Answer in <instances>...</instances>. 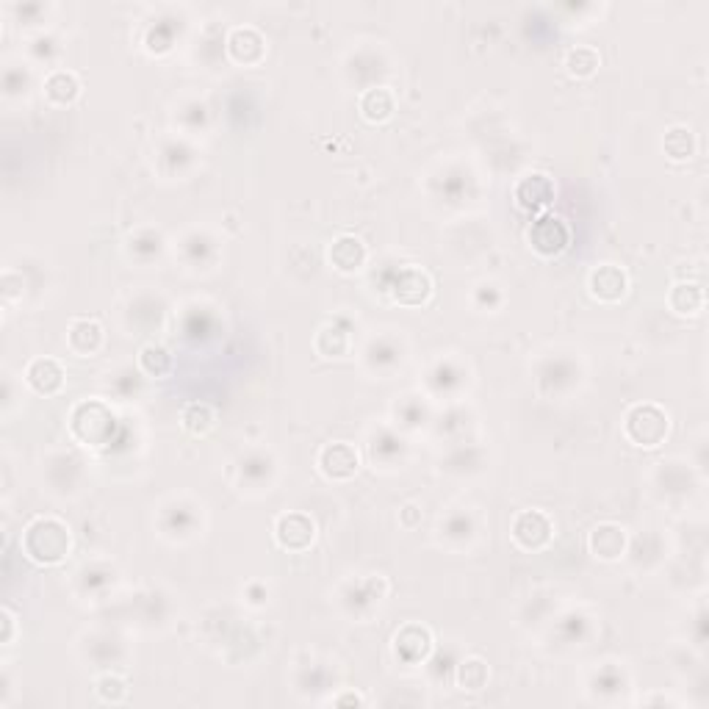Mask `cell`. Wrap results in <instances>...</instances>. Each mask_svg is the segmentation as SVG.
Here are the masks:
<instances>
[{
	"label": "cell",
	"instance_id": "obj_14",
	"mask_svg": "<svg viewBox=\"0 0 709 709\" xmlns=\"http://www.w3.org/2000/svg\"><path fill=\"white\" fill-rule=\"evenodd\" d=\"M327 258H330V266H333L336 272H341V275H355V272H361L366 261H369V250H366V244H363L358 236L344 233V236H338V239L330 244Z\"/></svg>",
	"mask_w": 709,
	"mask_h": 709
},
{
	"label": "cell",
	"instance_id": "obj_10",
	"mask_svg": "<svg viewBox=\"0 0 709 709\" xmlns=\"http://www.w3.org/2000/svg\"><path fill=\"white\" fill-rule=\"evenodd\" d=\"M228 56L241 67H253L261 64L266 56V39L264 34L253 28V25H236L228 34Z\"/></svg>",
	"mask_w": 709,
	"mask_h": 709
},
{
	"label": "cell",
	"instance_id": "obj_8",
	"mask_svg": "<svg viewBox=\"0 0 709 709\" xmlns=\"http://www.w3.org/2000/svg\"><path fill=\"white\" fill-rule=\"evenodd\" d=\"M433 297V277L427 275L421 266H402L394 280H391V300L399 305H424Z\"/></svg>",
	"mask_w": 709,
	"mask_h": 709
},
{
	"label": "cell",
	"instance_id": "obj_17",
	"mask_svg": "<svg viewBox=\"0 0 709 709\" xmlns=\"http://www.w3.org/2000/svg\"><path fill=\"white\" fill-rule=\"evenodd\" d=\"M358 109H361V117L372 125H380V122H388L394 117L397 111V97L388 86H374V89H366L358 100Z\"/></svg>",
	"mask_w": 709,
	"mask_h": 709
},
{
	"label": "cell",
	"instance_id": "obj_26",
	"mask_svg": "<svg viewBox=\"0 0 709 709\" xmlns=\"http://www.w3.org/2000/svg\"><path fill=\"white\" fill-rule=\"evenodd\" d=\"M97 693L109 704H122L128 698V682L122 676H117V673H106V676L97 679Z\"/></svg>",
	"mask_w": 709,
	"mask_h": 709
},
{
	"label": "cell",
	"instance_id": "obj_5",
	"mask_svg": "<svg viewBox=\"0 0 709 709\" xmlns=\"http://www.w3.org/2000/svg\"><path fill=\"white\" fill-rule=\"evenodd\" d=\"M510 535H513L518 549H524V552H541V549H546V546L552 543L554 524L552 518L546 516L543 510H521V513L513 518Z\"/></svg>",
	"mask_w": 709,
	"mask_h": 709
},
{
	"label": "cell",
	"instance_id": "obj_3",
	"mask_svg": "<svg viewBox=\"0 0 709 709\" xmlns=\"http://www.w3.org/2000/svg\"><path fill=\"white\" fill-rule=\"evenodd\" d=\"M671 433V419L668 413L654 405V402H640L632 405L624 419V435L629 444L643 446V449H654L660 446Z\"/></svg>",
	"mask_w": 709,
	"mask_h": 709
},
{
	"label": "cell",
	"instance_id": "obj_12",
	"mask_svg": "<svg viewBox=\"0 0 709 709\" xmlns=\"http://www.w3.org/2000/svg\"><path fill=\"white\" fill-rule=\"evenodd\" d=\"M67 372L56 358H34L25 366V383L39 397H53L64 388Z\"/></svg>",
	"mask_w": 709,
	"mask_h": 709
},
{
	"label": "cell",
	"instance_id": "obj_18",
	"mask_svg": "<svg viewBox=\"0 0 709 709\" xmlns=\"http://www.w3.org/2000/svg\"><path fill=\"white\" fill-rule=\"evenodd\" d=\"M45 97L53 106H73L81 97V78L73 70H53L45 78Z\"/></svg>",
	"mask_w": 709,
	"mask_h": 709
},
{
	"label": "cell",
	"instance_id": "obj_21",
	"mask_svg": "<svg viewBox=\"0 0 709 709\" xmlns=\"http://www.w3.org/2000/svg\"><path fill=\"white\" fill-rule=\"evenodd\" d=\"M313 347L322 358H347L349 349H352V338H349L347 330H341L338 325H325L316 333Z\"/></svg>",
	"mask_w": 709,
	"mask_h": 709
},
{
	"label": "cell",
	"instance_id": "obj_20",
	"mask_svg": "<svg viewBox=\"0 0 709 709\" xmlns=\"http://www.w3.org/2000/svg\"><path fill=\"white\" fill-rule=\"evenodd\" d=\"M668 305L676 316H698L704 311V289L698 283H676L668 291Z\"/></svg>",
	"mask_w": 709,
	"mask_h": 709
},
{
	"label": "cell",
	"instance_id": "obj_27",
	"mask_svg": "<svg viewBox=\"0 0 709 709\" xmlns=\"http://www.w3.org/2000/svg\"><path fill=\"white\" fill-rule=\"evenodd\" d=\"M0 621H3V646H12L14 643V629H17V618L12 615V610H0Z\"/></svg>",
	"mask_w": 709,
	"mask_h": 709
},
{
	"label": "cell",
	"instance_id": "obj_1",
	"mask_svg": "<svg viewBox=\"0 0 709 709\" xmlns=\"http://www.w3.org/2000/svg\"><path fill=\"white\" fill-rule=\"evenodd\" d=\"M25 557L37 565H59L67 560V554L73 549V535L70 527L56 516H37L23 532Z\"/></svg>",
	"mask_w": 709,
	"mask_h": 709
},
{
	"label": "cell",
	"instance_id": "obj_4",
	"mask_svg": "<svg viewBox=\"0 0 709 709\" xmlns=\"http://www.w3.org/2000/svg\"><path fill=\"white\" fill-rule=\"evenodd\" d=\"M529 247L541 258H557L568 250L571 244V228L563 217H554V214H546V217H538L527 230Z\"/></svg>",
	"mask_w": 709,
	"mask_h": 709
},
{
	"label": "cell",
	"instance_id": "obj_13",
	"mask_svg": "<svg viewBox=\"0 0 709 709\" xmlns=\"http://www.w3.org/2000/svg\"><path fill=\"white\" fill-rule=\"evenodd\" d=\"M516 203L529 214H538L543 208H549L554 200V183L546 172H529L516 183Z\"/></svg>",
	"mask_w": 709,
	"mask_h": 709
},
{
	"label": "cell",
	"instance_id": "obj_24",
	"mask_svg": "<svg viewBox=\"0 0 709 709\" xmlns=\"http://www.w3.org/2000/svg\"><path fill=\"white\" fill-rule=\"evenodd\" d=\"M172 355L169 349H164L161 344H145L139 349V369L147 374V377H167L172 372Z\"/></svg>",
	"mask_w": 709,
	"mask_h": 709
},
{
	"label": "cell",
	"instance_id": "obj_7",
	"mask_svg": "<svg viewBox=\"0 0 709 709\" xmlns=\"http://www.w3.org/2000/svg\"><path fill=\"white\" fill-rule=\"evenodd\" d=\"M316 466H319L325 480L347 482L361 469V455H358V449L347 444V441H333V444H325L319 449Z\"/></svg>",
	"mask_w": 709,
	"mask_h": 709
},
{
	"label": "cell",
	"instance_id": "obj_19",
	"mask_svg": "<svg viewBox=\"0 0 709 709\" xmlns=\"http://www.w3.org/2000/svg\"><path fill=\"white\" fill-rule=\"evenodd\" d=\"M217 421V410H214V405H208V402H189V405L181 410L183 430L194 435V438H205V435L214 433V430H217Z\"/></svg>",
	"mask_w": 709,
	"mask_h": 709
},
{
	"label": "cell",
	"instance_id": "obj_9",
	"mask_svg": "<svg viewBox=\"0 0 709 709\" xmlns=\"http://www.w3.org/2000/svg\"><path fill=\"white\" fill-rule=\"evenodd\" d=\"M588 291L593 300L621 302L629 294V275L618 264H599L590 269L588 275Z\"/></svg>",
	"mask_w": 709,
	"mask_h": 709
},
{
	"label": "cell",
	"instance_id": "obj_6",
	"mask_svg": "<svg viewBox=\"0 0 709 709\" xmlns=\"http://www.w3.org/2000/svg\"><path fill=\"white\" fill-rule=\"evenodd\" d=\"M275 541L283 552H308L316 541V521L300 510L283 513L275 521Z\"/></svg>",
	"mask_w": 709,
	"mask_h": 709
},
{
	"label": "cell",
	"instance_id": "obj_25",
	"mask_svg": "<svg viewBox=\"0 0 709 709\" xmlns=\"http://www.w3.org/2000/svg\"><path fill=\"white\" fill-rule=\"evenodd\" d=\"M662 150H665V156L671 158V161H687L696 153V139H693L690 128L676 125V128H671L662 136Z\"/></svg>",
	"mask_w": 709,
	"mask_h": 709
},
{
	"label": "cell",
	"instance_id": "obj_23",
	"mask_svg": "<svg viewBox=\"0 0 709 709\" xmlns=\"http://www.w3.org/2000/svg\"><path fill=\"white\" fill-rule=\"evenodd\" d=\"M491 671H488V662L480 657H469L457 665V687L466 690V693H480L482 687L488 685Z\"/></svg>",
	"mask_w": 709,
	"mask_h": 709
},
{
	"label": "cell",
	"instance_id": "obj_15",
	"mask_svg": "<svg viewBox=\"0 0 709 709\" xmlns=\"http://www.w3.org/2000/svg\"><path fill=\"white\" fill-rule=\"evenodd\" d=\"M106 341V333H103V325L97 319H73L70 327H67V347L73 349L78 358H92L100 352Z\"/></svg>",
	"mask_w": 709,
	"mask_h": 709
},
{
	"label": "cell",
	"instance_id": "obj_16",
	"mask_svg": "<svg viewBox=\"0 0 709 709\" xmlns=\"http://www.w3.org/2000/svg\"><path fill=\"white\" fill-rule=\"evenodd\" d=\"M394 649H397L402 660H427V654L433 651V632L427 626L408 624L405 629H399L397 637H394Z\"/></svg>",
	"mask_w": 709,
	"mask_h": 709
},
{
	"label": "cell",
	"instance_id": "obj_22",
	"mask_svg": "<svg viewBox=\"0 0 709 709\" xmlns=\"http://www.w3.org/2000/svg\"><path fill=\"white\" fill-rule=\"evenodd\" d=\"M601 67L599 50L590 48V45H577L565 53V70L571 78H590L596 75V70Z\"/></svg>",
	"mask_w": 709,
	"mask_h": 709
},
{
	"label": "cell",
	"instance_id": "obj_2",
	"mask_svg": "<svg viewBox=\"0 0 709 709\" xmlns=\"http://www.w3.org/2000/svg\"><path fill=\"white\" fill-rule=\"evenodd\" d=\"M70 433L78 444L100 449L111 444V438L117 433V419L103 402L86 399V402H78L70 413Z\"/></svg>",
	"mask_w": 709,
	"mask_h": 709
},
{
	"label": "cell",
	"instance_id": "obj_28",
	"mask_svg": "<svg viewBox=\"0 0 709 709\" xmlns=\"http://www.w3.org/2000/svg\"><path fill=\"white\" fill-rule=\"evenodd\" d=\"M336 704H363V698L358 693H347V696L336 698Z\"/></svg>",
	"mask_w": 709,
	"mask_h": 709
},
{
	"label": "cell",
	"instance_id": "obj_11",
	"mask_svg": "<svg viewBox=\"0 0 709 709\" xmlns=\"http://www.w3.org/2000/svg\"><path fill=\"white\" fill-rule=\"evenodd\" d=\"M626 529L621 524H613V521H601L596 527L590 529L588 535V549L596 560H604V563H615L621 560L626 552Z\"/></svg>",
	"mask_w": 709,
	"mask_h": 709
}]
</instances>
